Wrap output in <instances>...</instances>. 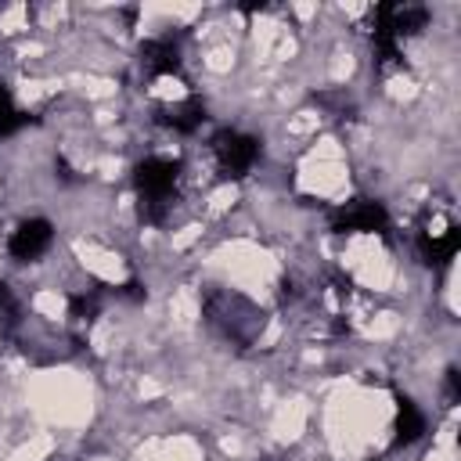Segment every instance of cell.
Instances as JSON below:
<instances>
[{
    "label": "cell",
    "mask_w": 461,
    "mask_h": 461,
    "mask_svg": "<svg viewBox=\"0 0 461 461\" xmlns=\"http://www.w3.org/2000/svg\"><path fill=\"white\" fill-rule=\"evenodd\" d=\"M50 241H54V230H50L47 220H25L18 230H11L7 252L14 259H22V263H32V259H40L50 249Z\"/></svg>",
    "instance_id": "cell-1"
}]
</instances>
